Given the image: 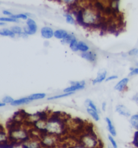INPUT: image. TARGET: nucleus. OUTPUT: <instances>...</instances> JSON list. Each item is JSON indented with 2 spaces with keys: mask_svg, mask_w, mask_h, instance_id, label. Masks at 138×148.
<instances>
[{
  "mask_svg": "<svg viewBox=\"0 0 138 148\" xmlns=\"http://www.w3.org/2000/svg\"><path fill=\"white\" fill-rule=\"evenodd\" d=\"M64 17H65V21L67 24L70 25H75L76 24V20L75 17L71 12H65L64 14Z\"/></svg>",
  "mask_w": 138,
  "mask_h": 148,
  "instance_id": "obj_22",
  "label": "nucleus"
},
{
  "mask_svg": "<svg viewBox=\"0 0 138 148\" xmlns=\"http://www.w3.org/2000/svg\"><path fill=\"white\" fill-rule=\"evenodd\" d=\"M80 57L83 59L92 63H94L96 61L97 58L96 53L91 50L86 52L80 53Z\"/></svg>",
  "mask_w": 138,
  "mask_h": 148,
  "instance_id": "obj_15",
  "label": "nucleus"
},
{
  "mask_svg": "<svg viewBox=\"0 0 138 148\" xmlns=\"http://www.w3.org/2000/svg\"><path fill=\"white\" fill-rule=\"evenodd\" d=\"M10 29L12 30V31L15 34L17 37H20L21 34L23 32V28L21 27V26H11Z\"/></svg>",
  "mask_w": 138,
  "mask_h": 148,
  "instance_id": "obj_30",
  "label": "nucleus"
},
{
  "mask_svg": "<svg viewBox=\"0 0 138 148\" xmlns=\"http://www.w3.org/2000/svg\"><path fill=\"white\" fill-rule=\"evenodd\" d=\"M69 33V32L66 30L63 29H58L54 30V37L56 38V39H58L61 41L63 40V39L65 38Z\"/></svg>",
  "mask_w": 138,
  "mask_h": 148,
  "instance_id": "obj_19",
  "label": "nucleus"
},
{
  "mask_svg": "<svg viewBox=\"0 0 138 148\" xmlns=\"http://www.w3.org/2000/svg\"><path fill=\"white\" fill-rule=\"evenodd\" d=\"M68 148H85L82 145L78 143L77 141L73 144H71L68 146Z\"/></svg>",
  "mask_w": 138,
  "mask_h": 148,
  "instance_id": "obj_40",
  "label": "nucleus"
},
{
  "mask_svg": "<svg viewBox=\"0 0 138 148\" xmlns=\"http://www.w3.org/2000/svg\"><path fill=\"white\" fill-rule=\"evenodd\" d=\"M68 148V147H64L63 145V144H61V143L60 144H59L58 145H57V146L54 147V148Z\"/></svg>",
  "mask_w": 138,
  "mask_h": 148,
  "instance_id": "obj_44",
  "label": "nucleus"
},
{
  "mask_svg": "<svg viewBox=\"0 0 138 148\" xmlns=\"http://www.w3.org/2000/svg\"><path fill=\"white\" fill-rule=\"evenodd\" d=\"M58 1L59 3L65 4L68 7L72 8L74 7H75L78 4L80 0H58Z\"/></svg>",
  "mask_w": 138,
  "mask_h": 148,
  "instance_id": "obj_27",
  "label": "nucleus"
},
{
  "mask_svg": "<svg viewBox=\"0 0 138 148\" xmlns=\"http://www.w3.org/2000/svg\"><path fill=\"white\" fill-rule=\"evenodd\" d=\"M10 144L8 131L2 127H0V145Z\"/></svg>",
  "mask_w": 138,
  "mask_h": 148,
  "instance_id": "obj_16",
  "label": "nucleus"
},
{
  "mask_svg": "<svg viewBox=\"0 0 138 148\" xmlns=\"http://www.w3.org/2000/svg\"><path fill=\"white\" fill-rule=\"evenodd\" d=\"M46 97V94L45 93H34L28 96L30 101H34L36 100H40L45 99Z\"/></svg>",
  "mask_w": 138,
  "mask_h": 148,
  "instance_id": "obj_23",
  "label": "nucleus"
},
{
  "mask_svg": "<svg viewBox=\"0 0 138 148\" xmlns=\"http://www.w3.org/2000/svg\"><path fill=\"white\" fill-rule=\"evenodd\" d=\"M128 55L131 57H133L138 58V48H133L128 52Z\"/></svg>",
  "mask_w": 138,
  "mask_h": 148,
  "instance_id": "obj_36",
  "label": "nucleus"
},
{
  "mask_svg": "<svg viewBox=\"0 0 138 148\" xmlns=\"http://www.w3.org/2000/svg\"><path fill=\"white\" fill-rule=\"evenodd\" d=\"M78 52L80 53H85L90 50V47L88 44L87 43L84 42L83 41H78Z\"/></svg>",
  "mask_w": 138,
  "mask_h": 148,
  "instance_id": "obj_25",
  "label": "nucleus"
},
{
  "mask_svg": "<svg viewBox=\"0 0 138 148\" xmlns=\"http://www.w3.org/2000/svg\"><path fill=\"white\" fill-rule=\"evenodd\" d=\"M78 41H79L78 40L77 38H75L69 45V48L70 49V50L72 52H78Z\"/></svg>",
  "mask_w": 138,
  "mask_h": 148,
  "instance_id": "obj_31",
  "label": "nucleus"
},
{
  "mask_svg": "<svg viewBox=\"0 0 138 148\" xmlns=\"http://www.w3.org/2000/svg\"><path fill=\"white\" fill-rule=\"evenodd\" d=\"M37 23L33 18H28L25 21V25L23 27V31L28 36H33L37 33L38 31Z\"/></svg>",
  "mask_w": 138,
  "mask_h": 148,
  "instance_id": "obj_8",
  "label": "nucleus"
},
{
  "mask_svg": "<svg viewBox=\"0 0 138 148\" xmlns=\"http://www.w3.org/2000/svg\"><path fill=\"white\" fill-rule=\"evenodd\" d=\"M39 135H34L33 134L29 139L21 144L23 148H42L39 140Z\"/></svg>",
  "mask_w": 138,
  "mask_h": 148,
  "instance_id": "obj_9",
  "label": "nucleus"
},
{
  "mask_svg": "<svg viewBox=\"0 0 138 148\" xmlns=\"http://www.w3.org/2000/svg\"><path fill=\"white\" fill-rule=\"evenodd\" d=\"M42 148H53L61 143V139L56 136L44 132L38 136Z\"/></svg>",
  "mask_w": 138,
  "mask_h": 148,
  "instance_id": "obj_5",
  "label": "nucleus"
},
{
  "mask_svg": "<svg viewBox=\"0 0 138 148\" xmlns=\"http://www.w3.org/2000/svg\"><path fill=\"white\" fill-rule=\"evenodd\" d=\"M86 112L92 118V119L94 121L98 122L100 120L99 112H97L96 110H93L90 108H86Z\"/></svg>",
  "mask_w": 138,
  "mask_h": 148,
  "instance_id": "obj_24",
  "label": "nucleus"
},
{
  "mask_svg": "<svg viewBox=\"0 0 138 148\" xmlns=\"http://www.w3.org/2000/svg\"><path fill=\"white\" fill-rule=\"evenodd\" d=\"M49 115L44 113L42 116L31 125L32 131L36 132L38 135L46 132V121Z\"/></svg>",
  "mask_w": 138,
  "mask_h": 148,
  "instance_id": "obj_6",
  "label": "nucleus"
},
{
  "mask_svg": "<svg viewBox=\"0 0 138 148\" xmlns=\"http://www.w3.org/2000/svg\"><path fill=\"white\" fill-rule=\"evenodd\" d=\"M77 38L75 36V34L71 32V33H69V34L67 36V37L64 39H63V40L61 41V43L63 45H69L70 43L75 38Z\"/></svg>",
  "mask_w": 138,
  "mask_h": 148,
  "instance_id": "obj_28",
  "label": "nucleus"
},
{
  "mask_svg": "<svg viewBox=\"0 0 138 148\" xmlns=\"http://www.w3.org/2000/svg\"><path fill=\"white\" fill-rule=\"evenodd\" d=\"M14 19H16L17 20L21 21V20H23V21H27L28 20V18L29 17L27 16V15L25 14V13H20V14H14L12 16H11Z\"/></svg>",
  "mask_w": 138,
  "mask_h": 148,
  "instance_id": "obj_33",
  "label": "nucleus"
},
{
  "mask_svg": "<svg viewBox=\"0 0 138 148\" xmlns=\"http://www.w3.org/2000/svg\"><path fill=\"white\" fill-rule=\"evenodd\" d=\"M115 111L120 116L126 118H129L132 115L131 110L123 104H118L116 106Z\"/></svg>",
  "mask_w": 138,
  "mask_h": 148,
  "instance_id": "obj_12",
  "label": "nucleus"
},
{
  "mask_svg": "<svg viewBox=\"0 0 138 148\" xmlns=\"http://www.w3.org/2000/svg\"><path fill=\"white\" fill-rule=\"evenodd\" d=\"M7 23L4 22L0 21V26H4Z\"/></svg>",
  "mask_w": 138,
  "mask_h": 148,
  "instance_id": "obj_46",
  "label": "nucleus"
},
{
  "mask_svg": "<svg viewBox=\"0 0 138 148\" xmlns=\"http://www.w3.org/2000/svg\"><path fill=\"white\" fill-rule=\"evenodd\" d=\"M118 76L116 74H113V75H110L109 76H107L106 79V82H109V81H112L116 80L118 79Z\"/></svg>",
  "mask_w": 138,
  "mask_h": 148,
  "instance_id": "obj_39",
  "label": "nucleus"
},
{
  "mask_svg": "<svg viewBox=\"0 0 138 148\" xmlns=\"http://www.w3.org/2000/svg\"><path fill=\"white\" fill-rule=\"evenodd\" d=\"M0 36L11 38H15L16 37L15 34L13 32L12 30L6 28L0 30Z\"/></svg>",
  "mask_w": 138,
  "mask_h": 148,
  "instance_id": "obj_20",
  "label": "nucleus"
},
{
  "mask_svg": "<svg viewBox=\"0 0 138 148\" xmlns=\"http://www.w3.org/2000/svg\"><path fill=\"white\" fill-rule=\"evenodd\" d=\"M14 100V99L12 97L9 95H6L2 98V101L3 102L4 104L6 105H11V103Z\"/></svg>",
  "mask_w": 138,
  "mask_h": 148,
  "instance_id": "obj_34",
  "label": "nucleus"
},
{
  "mask_svg": "<svg viewBox=\"0 0 138 148\" xmlns=\"http://www.w3.org/2000/svg\"><path fill=\"white\" fill-rule=\"evenodd\" d=\"M0 4H1V3H0Z\"/></svg>",
  "mask_w": 138,
  "mask_h": 148,
  "instance_id": "obj_50",
  "label": "nucleus"
},
{
  "mask_svg": "<svg viewBox=\"0 0 138 148\" xmlns=\"http://www.w3.org/2000/svg\"><path fill=\"white\" fill-rule=\"evenodd\" d=\"M137 67H138V63H137Z\"/></svg>",
  "mask_w": 138,
  "mask_h": 148,
  "instance_id": "obj_49",
  "label": "nucleus"
},
{
  "mask_svg": "<svg viewBox=\"0 0 138 148\" xmlns=\"http://www.w3.org/2000/svg\"><path fill=\"white\" fill-rule=\"evenodd\" d=\"M70 86L63 89L64 93H75L84 89L86 87V81L85 80L71 81Z\"/></svg>",
  "mask_w": 138,
  "mask_h": 148,
  "instance_id": "obj_7",
  "label": "nucleus"
},
{
  "mask_svg": "<svg viewBox=\"0 0 138 148\" xmlns=\"http://www.w3.org/2000/svg\"><path fill=\"white\" fill-rule=\"evenodd\" d=\"M73 94H74V93H64L63 92L62 94H59L57 95H55L54 96H51L47 98V100L48 101H53V100H56L57 99H60L63 97H68L72 95Z\"/></svg>",
  "mask_w": 138,
  "mask_h": 148,
  "instance_id": "obj_26",
  "label": "nucleus"
},
{
  "mask_svg": "<svg viewBox=\"0 0 138 148\" xmlns=\"http://www.w3.org/2000/svg\"><path fill=\"white\" fill-rule=\"evenodd\" d=\"M67 126L61 115H49L46 121V132L62 139L67 134Z\"/></svg>",
  "mask_w": 138,
  "mask_h": 148,
  "instance_id": "obj_2",
  "label": "nucleus"
},
{
  "mask_svg": "<svg viewBox=\"0 0 138 148\" xmlns=\"http://www.w3.org/2000/svg\"><path fill=\"white\" fill-rule=\"evenodd\" d=\"M2 14L4 16H7V17H11L14 15V14L12 11H9L8 10H3L2 11Z\"/></svg>",
  "mask_w": 138,
  "mask_h": 148,
  "instance_id": "obj_41",
  "label": "nucleus"
},
{
  "mask_svg": "<svg viewBox=\"0 0 138 148\" xmlns=\"http://www.w3.org/2000/svg\"><path fill=\"white\" fill-rule=\"evenodd\" d=\"M130 82V79L128 77H124L121 80L118 81L117 84L114 86V89L118 92L122 93L126 91L127 89L128 84Z\"/></svg>",
  "mask_w": 138,
  "mask_h": 148,
  "instance_id": "obj_10",
  "label": "nucleus"
},
{
  "mask_svg": "<svg viewBox=\"0 0 138 148\" xmlns=\"http://www.w3.org/2000/svg\"><path fill=\"white\" fill-rule=\"evenodd\" d=\"M26 124H17L10 126L8 129L10 144L13 145L21 144L29 139L33 135L31 128Z\"/></svg>",
  "mask_w": 138,
  "mask_h": 148,
  "instance_id": "obj_3",
  "label": "nucleus"
},
{
  "mask_svg": "<svg viewBox=\"0 0 138 148\" xmlns=\"http://www.w3.org/2000/svg\"><path fill=\"white\" fill-rule=\"evenodd\" d=\"M107 147H108V148H113V147L112 146V145L111 144H110L109 143V145H107Z\"/></svg>",
  "mask_w": 138,
  "mask_h": 148,
  "instance_id": "obj_48",
  "label": "nucleus"
},
{
  "mask_svg": "<svg viewBox=\"0 0 138 148\" xmlns=\"http://www.w3.org/2000/svg\"><path fill=\"white\" fill-rule=\"evenodd\" d=\"M43 114L44 113H37L35 114H29L26 115L24 118L25 124L29 127H31V125L40 118Z\"/></svg>",
  "mask_w": 138,
  "mask_h": 148,
  "instance_id": "obj_14",
  "label": "nucleus"
},
{
  "mask_svg": "<svg viewBox=\"0 0 138 148\" xmlns=\"http://www.w3.org/2000/svg\"><path fill=\"white\" fill-rule=\"evenodd\" d=\"M107 76V72L104 69L101 70L98 72L97 76L92 80V84L93 85H97L102 83L103 82L105 81L106 79Z\"/></svg>",
  "mask_w": 138,
  "mask_h": 148,
  "instance_id": "obj_13",
  "label": "nucleus"
},
{
  "mask_svg": "<svg viewBox=\"0 0 138 148\" xmlns=\"http://www.w3.org/2000/svg\"><path fill=\"white\" fill-rule=\"evenodd\" d=\"M31 101L28 99V97H22L17 99H14L13 102L11 103V106L13 107H17V106H22L29 104Z\"/></svg>",
  "mask_w": 138,
  "mask_h": 148,
  "instance_id": "obj_18",
  "label": "nucleus"
},
{
  "mask_svg": "<svg viewBox=\"0 0 138 148\" xmlns=\"http://www.w3.org/2000/svg\"><path fill=\"white\" fill-rule=\"evenodd\" d=\"M0 21L4 22L5 23H19L21 21L14 19L12 17L7 16H1L0 17Z\"/></svg>",
  "mask_w": 138,
  "mask_h": 148,
  "instance_id": "obj_32",
  "label": "nucleus"
},
{
  "mask_svg": "<svg viewBox=\"0 0 138 148\" xmlns=\"http://www.w3.org/2000/svg\"><path fill=\"white\" fill-rule=\"evenodd\" d=\"M106 108H107V103H106V102H103L102 103H101V110L103 111V112H105L106 110Z\"/></svg>",
  "mask_w": 138,
  "mask_h": 148,
  "instance_id": "obj_43",
  "label": "nucleus"
},
{
  "mask_svg": "<svg viewBox=\"0 0 138 148\" xmlns=\"http://www.w3.org/2000/svg\"><path fill=\"white\" fill-rule=\"evenodd\" d=\"M132 144L135 147V148H138V131H135L134 133Z\"/></svg>",
  "mask_w": 138,
  "mask_h": 148,
  "instance_id": "obj_38",
  "label": "nucleus"
},
{
  "mask_svg": "<svg viewBox=\"0 0 138 148\" xmlns=\"http://www.w3.org/2000/svg\"><path fill=\"white\" fill-rule=\"evenodd\" d=\"M138 76V67L131 68H130V71L128 74V76Z\"/></svg>",
  "mask_w": 138,
  "mask_h": 148,
  "instance_id": "obj_37",
  "label": "nucleus"
},
{
  "mask_svg": "<svg viewBox=\"0 0 138 148\" xmlns=\"http://www.w3.org/2000/svg\"><path fill=\"white\" fill-rule=\"evenodd\" d=\"M132 100L138 106V93L134 94L132 97Z\"/></svg>",
  "mask_w": 138,
  "mask_h": 148,
  "instance_id": "obj_42",
  "label": "nucleus"
},
{
  "mask_svg": "<svg viewBox=\"0 0 138 148\" xmlns=\"http://www.w3.org/2000/svg\"><path fill=\"white\" fill-rule=\"evenodd\" d=\"M54 31L50 26H44L40 30V34L43 39L49 40L54 37Z\"/></svg>",
  "mask_w": 138,
  "mask_h": 148,
  "instance_id": "obj_11",
  "label": "nucleus"
},
{
  "mask_svg": "<svg viewBox=\"0 0 138 148\" xmlns=\"http://www.w3.org/2000/svg\"><path fill=\"white\" fill-rule=\"evenodd\" d=\"M84 105L85 106L86 108H90L93 110H96L98 112H100V111L99 110L98 108L97 107V106H96V105L95 104V103L92 100H91L90 99H87L86 100H85V101L84 102Z\"/></svg>",
  "mask_w": 138,
  "mask_h": 148,
  "instance_id": "obj_29",
  "label": "nucleus"
},
{
  "mask_svg": "<svg viewBox=\"0 0 138 148\" xmlns=\"http://www.w3.org/2000/svg\"><path fill=\"white\" fill-rule=\"evenodd\" d=\"M129 118V122L131 127L135 131H138V113L131 115Z\"/></svg>",
  "mask_w": 138,
  "mask_h": 148,
  "instance_id": "obj_21",
  "label": "nucleus"
},
{
  "mask_svg": "<svg viewBox=\"0 0 138 148\" xmlns=\"http://www.w3.org/2000/svg\"><path fill=\"white\" fill-rule=\"evenodd\" d=\"M5 106V105L4 104L3 102H2V101H0V108L4 107Z\"/></svg>",
  "mask_w": 138,
  "mask_h": 148,
  "instance_id": "obj_47",
  "label": "nucleus"
},
{
  "mask_svg": "<svg viewBox=\"0 0 138 148\" xmlns=\"http://www.w3.org/2000/svg\"><path fill=\"white\" fill-rule=\"evenodd\" d=\"M10 148H23L21 144H18V145H13V146Z\"/></svg>",
  "mask_w": 138,
  "mask_h": 148,
  "instance_id": "obj_45",
  "label": "nucleus"
},
{
  "mask_svg": "<svg viewBox=\"0 0 138 148\" xmlns=\"http://www.w3.org/2000/svg\"><path fill=\"white\" fill-rule=\"evenodd\" d=\"M73 14L76 22L80 26L88 28H97L102 26L103 17L101 12L93 5H86L75 10Z\"/></svg>",
  "mask_w": 138,
  "mask_h": 148,
  "instance_id": "obj_1",
  "label": "nucleus"
},
{
  "mask_svg": "<svg viewBox=\"0 0 138 148\" xmlns=\"http://www.w3.org/2000/svg\"><path fill=\"white\" fill-rule=\"evenodd\" d=\"M107 138H108L109 143L112 145V146L113 147V148H118L117 142L116 140H115L114 136L109 134Z\"/></svg>",
  "mask_w": 138,
  "mask_h": 148,
  "instance_id": "obj_35",
  "label": "nucleus"
},
{
  "mask_svg": "<svg viewBox=\"0 0 138 148\" xmlns=\"http://www.w3.org/2000/svg\"><path fill=\"white\" fill-rule=\"evenodd\" d=\"M77 142L85 148H103V144L92 129L85 130L77 137Z\"/></svg>",
  "mask_w": 138,
  "mask_h": 148,
  "instance_id": "obj_4",
  "label": "nucleus"
},
{
  "mask_svg": "<svg viewBox=\"0 0 138 148\" xmlns=\"http://www.w3.org/2000/svg\"><path fill=\"white\" fill-rule=\"evenodd\" d=\"M105 120L106 123L107 129L109 131V134L113 136L114 137H116L117 136V130L113 124L112 121L111 120V118H109L108 117L105 118Z\"/></svg>",
  "mask_w": 138,
  "mask_h": 148,
  "instance_id": "obj_17",
  "label": "nucleus"
}]
</instances>
